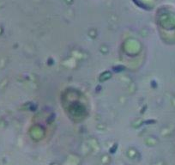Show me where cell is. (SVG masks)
I'll return each instance as SVG.
<instances>
[{
    "label": "cell",
    "mask_w": 175,
    "mask_h": 165,
    "mask_svg": "<svg viewBox=\"0 0 175 165\" xmlns=\"http://www.w3.org/2000/svg\"><path fill=\"white\" fill-rule=\"evenodd\" d=\"M53 165H58V164H53Z\"/></svg>",
    "instance_id": "6da1fadb"
}]
</instances>
